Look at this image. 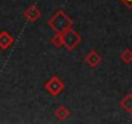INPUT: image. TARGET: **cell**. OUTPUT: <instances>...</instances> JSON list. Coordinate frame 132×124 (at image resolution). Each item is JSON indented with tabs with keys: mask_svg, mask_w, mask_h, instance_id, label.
Returning a JSON list of instances; mask_svg holds the SVG:
<instances>
[{
	"mask_svg": "<svg viewBox=\"0 0 132 124\" xmlns=\"http://www.w3.org/2000/svg\"><path fill=\"white\" fill-rule=\"evenodd\" d=\"M74 25L73 20L66 14L63 11H57L49 20H48V26L54 30L56 32H63L66 30H69L71 29Z\"/></svg>",
	"mask_w": 132,
	"mask_h": 124,
	"instance_id": "6da1fadb",
	"label": "cell"
},
{
	"mask_svg": "<svg viewBox=\"0 0 132 124\" xmlns=\"http://www.w3.org/2000/svg\"><path fill=\"white\" fill-rule=\"evenodd\" d=\"M54 115H56V118H57L58 120H66V119L70 116V111H69V109L66 107V106L61 105V106H58V107L56 109Z\"/></svg>",
	"mask_w": 132,
	"mask_h": 124,
	"instance_id": "ba28073f",
	"label": "cell"
},
{
	"mask_svg": "<svg viewBox=\"0 0 132 124\" xmlns=\"http://www.w3.org/2000/svg\"><path fill=\"white\" fill-rule=\"evenodd\" d=\"M120 61L124 65H129L132 64V50L131 49H124L120 53Z\"/></svg>",
	"mask_w": 132,
	"mask_h": 124,
	"instance_id": "9c48e42d",
	"label": "cell"
},
{
	"mask_svg": "<svg viewBox=\"0 0 132 124\" xmlns=\"http://www.w3.org/2000/svg\"><path fill=\"white\" fill-rule=\"evenodd\" d=\"M40 16H42V13H40V11L38 9L36 5H30V7L23 12V17H25L29 22H36V21L40 18Z\"/></svg>",
	"mask_w": 132,
	"mask_h": 124,
	"instance_id": "277c9868",
	"label": "cell"
},
{
	"mask_svg": "<svg viewBox=\"0 0 132 124\" xmlns=\"http://www.w3.org/2000/svg\"><path fill=\"white\" fill-rule=\"evenodd\" d=\"M119 105H120V107H122L124 111H127V112L132 114V93L126 94V96L120 100Z\"/></svg>",
	"mask_w": 132,
	"mask_h": 124,
	"instance_id": "52a82bcc",
	"label": "cell"
},
{
	"mask_svg": "<svg viewBox=\"0 0 132 124\" xmlns=\"http://www.w3.org/2000/svg\"><path fill=\"white\" fill-rule=\"evenodd\" d=\"M61 36H62V44L68 50L75 49L79 45V43L82 41V38L79 36V34L71 29L61 32Z\"/></svg>",
	"mask_w": 132,
	"mask_h": 124,
	"instance_id": "7a4b0ae2",
	"label": "cell"
},
{
	"mask_svg": "<svg viewBox=\"0 0 132 124\" xmlns=\"http://www.w3.org/2000/svg\"><path fill=\"white\" fill-rule=\"evenodd\" d=\"M13 43H14V39L8 31H2L0 32V49L5 50V49L11 48L13 45Z\"/></svg>",
	"mask_w": 132,
	"mask_h": 124,
	"instance_id": "5b68a950",
	"label": "cell"
},
{
	"mask_svg": "<svg viewBox=\"0 0 132 124\" xmlns=\"http://www.w3.org/2000/svg\"><path fill=\"white\" fill-rule=\"evenodd\" d=\"M120 2L126 5V7H128V8H132V0H120Z\"/></svg>",
	"mask_w": 132,
	"mask_h": 124,
	"instance_id": "8fae6325",
	"label": "cell"
},
{
	"mask_svg": "<svg viewBox=\"0 0 132 124\" xmlns=\"http://www.w3.org/2000/svg\"><path fill=\"white\" fill-rule=\"evenodd\" d=\"M63 88H65L63 82H62L60 78H57V76L51 78V79L45 83V91H47L48 93H51L52 96L60 94V93L63 91Z\"/></svg>",
	"mask_w": 132,
	"mask_h": 124,
	"instance_id": "3957f363",
	"label": "cell"
},
{
	"mask_svg": "<svg viewBox=\"0 0 132 124\" xmlns=\"http://www.w3.org/2000/svg\"><path fill=\"white\" fill-rule=\"evenodd\" d=\"M84 61H86V64H87L89 67L95 69V67H97V66L100 65V62H101V57H100V54H98L96 50H91V52L86 56Z\"/></svg>",
	"mask_w": 132,
	"mask_h": 124,
	"instance_id": "8992f818",
	"label": "cell"
},
{
	"mask_svg": "<svg viewBox=\"0 0 132 124\" xmlns=\"http://www.w3.org/2000/svg\"><path fill=\"white\" fill-rule=\"evenodd\" d=\"M51 43H52V44H53V47H56V48H61V47H63L61 34H60V32H56V35L51 39Z\"/></svg>",
	"mask_w": 132,
	"mask_h": 124,
	"instance_id": "30bf717a",
	"label": "cell"
}]
</instances>
